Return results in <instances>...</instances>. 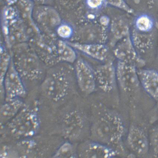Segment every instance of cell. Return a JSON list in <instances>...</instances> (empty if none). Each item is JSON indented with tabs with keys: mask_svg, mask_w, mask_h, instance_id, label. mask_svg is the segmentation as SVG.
Masks as SVG:
<instances>
[{
	"mask_svg": "<svg viewBox=\"0 0 158 158\" xmlns=\"http://www.w3.org/2000/svg\"><path fill=\"white\" fill-rule=\"evenodd\" d=\"M125 126L122 118L117 112L106 110L99 114L90 128L94 140L115 149L119 154L124 152L123 139Z\"/></svg>",
	"mask_w": 158,
	"mask_h": 158,
	"instance_id": "cell-1",
	"label": "cell"
},
{
	"mask_svg": "<svg viewBox=\"0 0 158 158\" xmlns=\"http://www.w3.org/2000/svg\"><path fill=\"white\" fill-rule=\"evenodd\" d=\"M37 107L25 106L9 122L7 128L12 136L28 138L37 134L40 125Z\"/></svg>",
	"mask_w": 158,
	"mask_h": 158,
	"instance_id": "cell-2",
	"label": "cell"
},
{
	"mask_svg": "<svg viewBox=\"0 0 158 158\" xmlns=\"http://www.w3.org/2000/svg\"><path fill=\"white\" fill-rule=\"evenodd\" d=\"M86 125V119L82 112L77 110H70L62 119V133L67 139L77 140L84 135Z\"/></svg>",
	"mask_w": 158,
	"mask_h": 158,
	"instance_id": "cell-3",
	"label": "cell"
},
{
	"mask_svg": "<svg viewBox=\"0 0 158 158\" xmlns=\"http://www.w3.org/2000/svg\"><path fill=\"white\" fill-rule=\"evenodd\" d=\"M69 86V81L66 75L62 73L56 72L45 78L41 89L45 97L57 102L66 97Z\"/></svg>",
	"mask_w": 158,
	"mask_h": 158,
	"instance_id": "cell-4",
	"label": "cell"
},
{
	"mask_svg": "<svg viewBox=\"0 0 158 158\" xmlns=\"http://www.w3.org/2000/svg\"><path fill=\"white\" fill-rule=\"evenodd\" d=\"M116 71L117 81L123 92L131 94L137 91L141 85L137 67L118 61Z\"/></svg>",
	"mask_w": 158,
	"mask_h": 158,
	"instance_id": "cell-5",
	"label": "cell"
},
{
	"mask_svg": "<svg viewBox=\"0 0 158 158\" xmlns=\"http://www.w3.org/2000/svg\"><path fill=\"white\" fill-rule=\"evenodd\" d=\"M127 145L131 151L139 157L148 155L150 150L148 136L140 127L131 125L127 135Z\"/></svg>",
	"mask_w": 158,
	"mask_h": 158,
	"instance_id": "cell-6",
	"label": "cell"
},
{
	"mask_svg": "<svg viewBox=\"0 0 158 158\" xmlns=\"http://www.w3.org/2000/svg\"><path fill=\"white\" fill-rule=\"evenodd\" d=\"M132 43L130 35L121 40L114 50V53L118 61L142 67L146 64V61L140 57Z\"/></svg>",
	"mask_w": 158,
	"mask_h": 158,
	"instance_id": "cell-7",
	"label": "cell"
},
{
	"mask_svg": "<svg viewBox=\"0 0 158 158\" xmlns=\"http://www.w3.org/2000/svg\"><path fill=\"white\" fill-rule=\"evenodd\" d=\"M3 87L6 101L23 97L26 94L19 73L12 65L5 74Z\"/></svg>",
	"mask_w": 158,
	"mask_h": 158,
	"instance_id": "cell-8",
	"label": "cell"
},
{
	"mask_svg": "<svg viewBox=\"0 0 158 158\" xmlns=\"http://www.w3.org/2000/svg\"><path fill=\"white\" fill-rule=\"evenodd\" d=\"M77 154L79 157L87 158H112L119 154L111 147L94 140L83 143Z\"/></svg>",
	"mask_w": 158,
	"mask_h": 158,
	"instance_id": "cell-9",
	"label": "cell"
},
{
	"mask_svg": "<svg viewBox=\"0 0 158 158\" xmlns=\"http://www.w3.org/2000/svg\"><path fill=\"white\" fill-rule=\"evenodd\" d=\"M76 79L79 88L85 94H90L95 90L96 79L94 72L88 63L78 60L75 66Z\"/></svg>",
	"mask_w": 158,
	"mask_h": 158,
	"instance_id": "cell-10",
	"label": "cell"
},
{
	"mask_svg": "<svg viewBox=\"0 0 158 158\" xmlns=\"http://www.w3.org/2000/svg\"><path fill=\"white\" fill-rule=\"evenodd\" d=\"M140 85L148 95L158 102V71L142 69L138 71Z\"/></svg>",
	"mask_w": 158,
	"mask_h": 158,
	"instance_id": "cell-11",
	"label": "cell"
},
{
	"mask_svg": "<svg viewBox=\"0 0 158 158\" xmlns=\"http://www.w3.org/2000/svg\"><path fill=\"white\" fill-rule=\"evenodd\" d=\"M94 73L96 81L102 90L110 92L114 89L117 78L116 69L112 63H109L100 67Z\"/></svg>",
	"mask_w": 158,
	"mask_h": 158,
	"instance_id": "cell-12",
	"label": "cell"
},
{
	"mask_svg": "<svg viewBox=\"0 0 158 158\" xmlns=\"http://www.w3.org/2000/svg\"><path fill=\"white\" fill-rule=\"evenodd\" d=\"M155 31L144 33L134 30L131 37L137 51L146 54L153 48L155 44Z\"/></svg>",
	"mask_w": 158,
	"mask_h": 158,
	"instance_id": "cell-13",
	"label": "cell"
},
{
	"mask_svg": "<svg viewBox=\"0 0 158 158\" xmlns=\"http://www.w3.org/2000/svg\"><path fill=\"white\" fill-rule=\"evenodd\" d=\"M67 43L74 49L99 61L104 60L108 55V49L105 45L103 44Z\"/></svg>",
	"mask_w": 158,
	"mask_h": 158,
	"instance_id": "cell-14",
	"label": "cell"
},
{
	"mask_svg": "<svg viewBox=\"0 0 158 158\" xmlns=\"http://www.w3.org/2000/svg\"><path fill=\"white\" fill-rule=\"evenodd\" d=\"M25 105L19 98L6 101L4 104L2 105L1 108L0 115L1 124L8 123L13 118Z\"/></svg>",
	"mask_w": 158,
	"mask_h": 158,
	"instance_id": "cell-15",
	"label": "cell"
},
{
	"mask_svg": "<svg viewBox=\"0 0 158 158\" xmlns=\"http://www.w3.org/2000/svg\"><path fill=\"white\" fill-rule=\"evenodd\" d=\"M135 30L144 33L154 31L157 27L155 19L150 14L143 13L139 15L134 21Z\"/></svg>",
	"mask_w": 158,
	"mask_h": 158,
	"instance_id": "cell-16",
	"label": "cell"
},
{
	"mask_svg": "<svg viewBox=\"0 0 158 158\" xmlns=\"http://www.w3.org/2000/svg\"><path fill=\"white\" fill-rule=\"evenodd\" d=\"M74 48L67 43L63 41L59 42L58 44V53L60 58L68 62L73 63L77 56Z\"/></svg>",
	"mask_w": 158,
	"mask_h": 158,
	"instance_id": "cell-17",
	"label": "cell"
},
{
	"mask_svg": "<svg viewBox=\"0 0 158 158\" xmlns=\"http://www.w3.org/2000/svg\"><path fill=\"white\" fill-rule=\"evenodd\" d=\"M113 27L114 35L118 40L130 35L128 23L123 19L117 20L114 23Z\"/></svg>",
	"mask_w": 158,
	"mask_h": 158,
	"instance_id": "cell-18",
	"label": "cell"
},
{
	"mask_svg": "<svg viewBox=\"0 0 158 158\" xmlns=\"http://www.w3.org/2000/svg\"><path fill=\"white\" fill-rule=\"evenodd\" d=\"M75 148L71 143L66 142L58 149L53 157L55 158H73L76 157Z\"/></svg>",
	"mask_w": 158,
	"mask_h": 158,
	"instance_id": "cell-19",
	"label": "cell"
},
{
	"mask_svg": "<svg viewBox=\"0 0 158 158\" xmlns=\"http://www.w3.org/2000/svg\"><path fill=\"white\" fill-rule=\"evenodd\" d=\"M150 150L154 157L158 158V126L154 127L150 130L148 136Z\"/></svg>",
	"mask_w": 158,
	"mask_h": 158,
	"instance_id": "cell-20",
	"label": "cell"
},
{
	"mask_svg": "<svg viewBox=\"0 0 158 158\" xmlns=\"http://www.w3.org/2000/svg\"><path fill=\"white\" fill-rule=\"evenodd\" d=\"M105 4L124 11L129 14H133L134 10L125 0H105Z\"/></svg>",
	"mask_w": 158,
	"mask_h": 158,
	"instance_id": "cell-21",
	"label": "cell"
},
{
	"mask_svg": "<svg viewBox=\"0 0 158 158\" xmlns=\"http://www.w3.org/2000/svg\"><path fill=\"white\" fill-rule=\"evenodd\" d=\"M57 33L58 35L63 39H69L72 35V28L68 24H62L58 27Z\"/></svg>",
	"mask_w": 158,
	"mask_h": 158,
	"instance_id": "cell-22",
	"label": "cell"
},
{
	"mask_svg": "<svg viewBox=\"0 0 158 158\" xmlns=\"http://www.w3.org/2000/svg\"><path fill=\"white\" fill-rule=\"evenodd\" d=\"M87 6L92 10L101 8L105 4V0H86Z\"/></svg>",
	"mask_w": 158,
	"mask_h": 158,
	"instance_id": "cell-23",
	"label": "cell"
},
{
	"mask_svg": "<svg viewBox=\"0 0 158 158\" xmlns=\"http://www.w3.org/2000/svg\"><path fill=\"white\" fill-rule=\"evenodd\" d=\"M157 57H158V49H157Z\"/></svg>",
	"mask_w": 158,
	"mask_h": 158,
	"instance_id": "cell-24",
	"label": "cell"
}]
</instances>
